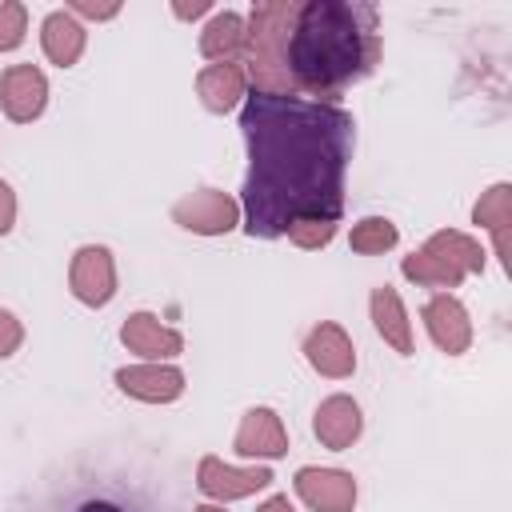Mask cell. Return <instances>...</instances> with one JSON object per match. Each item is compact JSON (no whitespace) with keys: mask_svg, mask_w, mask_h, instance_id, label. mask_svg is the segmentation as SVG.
Here are the masks:
<instances>
[{"mask_svg":"<svg viewBox=\"0 0 512 512\" xmlns=\"http://www.w3.org/2000/svg\"><path fill=\"white\" fill-rule=\"evenodd\" d=\"M272 468L268 464H228L220 456H200L196 464V488L212 500V504H232V500H248L264 488H272Z\"/></svg>","mask_w":512,"mask_h":512,"instance_id":"cell-6","label":"cell"},{"mask_svg":"<svg viewBox=\"0 0 512 512\" xmlns=\"http://www.w3.org/2000/svg\"><path fill=\"white\" fill-rule=\"evenodd\" d=\"M120 344L140 356V360H164L172 364L180 352H184V332L180 328H168L156 312H128L124 324H120Z\"/></svg>","mask_w":512,"mask_h":512,"instance_id":"cell-14","label":"cell"},{"mask_svg":"<svg viewBox=\"0 0 512 512\" xmlns=\"http://www.w3.org/2000/svg\"><path fill=\"white\" fill-rule=\"evenodd\" d=\"M364 432V412L348 392H332L312 412V436L328 452H348Z\"/></svg>","mask_w":512,"mask_h":512,"instance_id":"cell-15","label":"cell"},{"mask_svg":"<svg viewBox=\"0 0 512 512\" xmlns=\"http://www.w3.org/2000/svg\"><path fill=\"white\" fill-rule=\"evenodd\" d=\"M20 344H24V324H20V316L8 312V308H0V360L16 356Z\"/></svg>","mask_w":512,"mask_h":512,"instance_id":"cell-25","label":"cell"},{"mask_svg":"<svg viewBox=\"0 0 512 512\" xmlns=\"http://www.w3.org/2000/svg\"><path fill=\"white\" fill-rule=\"evenodd\" d=\"M380 12L364 0H300L288 36L292 96L336 104L380 64Z\"/></svg>","mask_w":512,"mask_h":512,"instance_id":"cell-2","label":"cell"},{"mask_svg":"<svg viewBox=\"0 0 512 512\" xmlns=\"http://www.w3.org/2000/svg\"><path fill=\"white\" fill-rule=\"evenodd\" d=\"M40 48L48 56V64L56 68H76L84 48H88V28L68 12V8H56L40 20Z\"/></svg>","mask_w":512,"mask_h":512,"instance_id":"cell-19","label":"cell"},{"mask_svg":"<svg viewBox=\"0 0 512 512\" xmlns=\"http://www.w3.org/2000/svg\"><path fill=\"white\" fill-rule=\"evenodd\" d=\"M420 320H424L428 340L444 356H464L472 348V316H468V308H464L460 296H452V292L428 296L424 308H420Z\"/></svg>","mask_w":512,"mask_h":512,"instance_id":"cell-11","label":"cell"},{"mask_svg":"<svg viewBox=\"0 0 512 512\" xmlns=\"http://www.w3.org/2000/svg\"><path fill=\"white\" fill-rule=\"evenodd\" d=\"M400 244V228L388 216H360L348 232V248L356 256H384Z\"/></svg>","mask_w":512,"mask_h":512,"instance_id":"cell-21","label":"cell"},{"mask_svg":"<svg viewBox=\"0 0 512 512\" xmlns=\"http://www.w3.org/2000/svg\"><path fill=\"white\" fill-rule=\"evenodd\" d=\"M196 96L204 104V112L212 116H228L244 104L248 96V76L240 64H204L196 72Z\"/></svg>","mask_w":512,"mask_h":512,"instance_id":"cell-17","label":"cell"},{"mask_svg":"<svg viewBox=\"0 0 512 512\" xmlns=\"http://www.w3.org/2000/svg\"><path fill=\"white\" fill-rule=\"evenodd\" d=\"M48 108V76L36 64H8L0 72V112L12 124H32Z\"/></svg>","mask_w":512,"mask_h":512,"instance_id":"cell-13","label":"cell"},{"mask_svg":"<svg viewBox=\"0 0 512 512\" xmlns=\"http://www.w3.org/2000/svg\"><path fill=\"white\" fill-rule=\"evenodd\" d=\"M256 512H296V508H292V500L284 492H272L264 504H256Z\"/></svg>","mask_w":512,"mask_h":512,"instance_id":"cell-28","label":"cell"},{"mask_svg":"<svg viewBox=\"0 0 512 512\" xmlns=\"http://www.w3.org/2000/svg\"><path fill=\"white\" fill-rule=\"evenodd\" d=\"M248 172L240 188V228L252 240H276L288 224L344 216L356 120L340 104L304 96L248 92L240 104Z\"/></svg>","mask_w":512,"mask_h":512,"instance_id":"cell-1","label":"cell"},{"mask_svg":"<svg viewBox=\"0 0 512 512\" xmlns=\"http://www.w3.org/2000/svg\"><path fill=\"white\" fill-rule=\"evenodd\" d=\"M68 292L84 308H104L116 296V256L104 244H80L68 260Z\"/></svg>","mask_w":512,"mask_h":512,"instance_id":"cell-7","label":"cell"},{"mask_svg":"<svg viewBox=\"0 0 512 512\" xmlns=\"http://www.w3.org/2000/svg\"><path fill=\"white\" fill-rule=\"evenodd\" d=\"M16 192H12V184L8 180H0V236H8L12 228H16Z\"/></svg>","mask_w":512,"mask_h":512,"instance_id":"cell-26","label":"cell"},{"mask_svg":"<svg viewBox=\"0 0 512 512\" xmlns=\"http://www.w3.org/2000/svg\"><path fill=\"white\" fill-rule=\"evenodd\" d=\"M116 388L140 404H172L184 396L188 376L180 364H164V360H140V364H124L112 372Z\"/></svg>","mask_w":512,"mask_h":512,"instance_id":"cell-8","label":"cell"},{"mask_svg":"<svg viewBox=\"0 0 512 512\" xmlns=\"http://www.w3.org/2000/svg\"><path fill=\"white\" fill-rule=\"evenodd\" d=\"M336 228H340V220H324V216H308V220H296V224H288V240L300 248V252H320V248H328L332 240H336Z\"/></svg>","mask_w":512,"mask_h":512,"instance_id":"cell-22","label":"cell"},{"mask_svg":"<svg viewBox=\"0 0 512 512\" xmlns=\"http://www.w3.org/2000/svg\"><path fill=\"white\" fill-rule=\"evenodd\" d=\"M244 40H248V24L244 12H212L208 24L200 28V56L208 64H240L244 60Z\"/></svg>","mask_w":512,"mask_h":512,"instance_id":"cell-20","label":"cell"},{"mask_svg":"<svg viewBox=\"0 0 512 512\" xmlns=\"http://www.w3.org/2000/svg\"><path fill=\"white\" fill-rule=\"evenodd\" d=\"M300 0H256L244 16L248 40H244V76L248 92H268V96H292L288 80V36L296 20Z\"/></svg>","mask_w":512,"mask_h":512,"instance_id":"cell-3","label":"cell"},{"mask_svg":"<svg viewBox=\"0 0 512 512\" xmlns=\"http://www.w3.org/2000/svg\"><path fill=\"white\" fill-rule=\"evenodd\" d=\"M472 224H480L492 236V256L508 268V248H512V184L496 180L492 188L480 192L472 204Z\"/></svg>","mask_w":512,"mask_h":512,"instance_id":"cell-18","label":"cell"},{"mask_svg":"<svg viewBox=\"0 0 512 512\" xmlns=\"http://www.w3.org/2000/svg\"><path fill=\"white\" fill-rule=\"evenodd\" d=\"M368 316H372V328L376 336L400 352V356H412L416 352V340H412V320H408V308L400 300V292L392 284H376L372 296H368Z\"/></svg>","mask_w":512,"mask_h":512,"instance_id":"cell-16","label":"cell"},{"mask_svg":"<svg viewBox=\"0 0 512 512\" xmlns=\"http://www.w3.org/2000/svg\"><path fill=\"white\" fill-rule=\"evenodd\" d=\"M232 452H236L240 460H252V464L288 456V428H284L280 412L268 408V404L248 408V412L240 416L236 436H232Z\"/></svg>","mask_w":512,"mask_h":512,"instance_id":"cell-9","label":"cell"},{"mask_svg":"<svg viewBox=\"0 0 512 512\" xmlns=\"http://www.w3.org/2000/svg\"><path fill=\"white\" fill-rule=\"evenodd\" d=\"M28 36V8L20 0H0V52H16Z\"/></svg>","mask_w":512,"mask_h":512,"instance_id":"cell-23","label":"cell"},{"mask_svg":"<svg viewBox=\"0 0 512 512\" xmlns=\"http://www.w3.org/2000/svg\"><path fill=\"white\" fill-rule=\"evenodd\" d=\"M192 512H224V504H200V508H192Z\"/></svg>","mask_w":512,"mask_h":512,"instance_id":"cell-30","label":"cell"},{"mask_svg":"<svg viewBox=\"0 0 512 512\" xmlns=\"http://www.w3.org/2000/svg\"><path fill=\"white\" fill-rule=\"evenodd\" d=\"M488 264V252L480 248L476 236L460 232V228H440L432 232L416 252H408L400 260L404 280L420 284V288H460L468 276H480Z\"/></svg>","mask_w":512,"mask_h":512,"instance_id":"cell-4","label":"cell"},{"mask_svg":"<svg viewBox=\"0 0 512 512\" xmlns=\"http://www.w3.org/2000/svg\"><path fill=\"white\" fill-rule=\"evenodd\" d=\"M300 352H304L308 368L316 376H324V380H348L356 372V344L336 320L312 324L304 344H300Z\"/></svg>","mask_w":512,"mask_h":512,"instance_id":"cell-12","label":"cell"},{"mask_svg":"<svg viewBox=\"0 0 512 512\" xmlns=\"http://www.w3.org/2000/svg\"><path fill=\"white\" fill-rule=\"evenodd\" d=\"M172 224L192 236H228L240 228V200L220 188H192L172 204Z\"/></svg>","mask_w":512,"mask_h":512,"instance_id":"cell-5","label":"cell"},{"mask_svg":"<svg viewBox=\"0 0 512 512\" xmlns=\"http://www.w3.org/2000/svg\"><path fill=\"white\" fill-rule=\"evenodd\" d=\"M76 512H124V508L112 504V500H88V504H80Z\"/></svg>","mask_w":512,"mask_h":512,"instance_id":"cell-29","label":"cell"},{"mask_svg":"<svg viewBox=\"0 0 512 512\" xmlns=\"http://www.w3.org/2000/svg\"><path fill=\"white\" fill-rule=\"evenodd\" d=\"M172 16L176 20H200V16H212V0H172Z\"/></svg>","mask_w":512,"mask_h":512,"instance_id":"cell-27","label":"cell"},{"mask_svg":"<svg viewBox=\"0 0 512 512\" xmlns=\"http://www.w3.org/2000/svg\"><path fill=\"white\" fill-rule=\"evenodd\" d=\"M64 8H68L80 24H84V20H96V24H100V20H116V16H120V0H68Z\"/></svg>","mask_w":512,"mask_h":512,"instance_id":"cell-24","label":"cell"},{"mask_svg":"<svg viewBox=\"0 0 512 512\" xmlns=\"http://www.w3.org/2000/svg\"><path fill=\"white\" fill-rule=\"evenodd\" d=\"M296 496L312 508V512H352L356 508V476L344 468H320V464H304L292 476Z\"/></svg>","mask_w":512,"mask_h":512,"instance_id":"cell-10","label":"cell"}]
</instances>
